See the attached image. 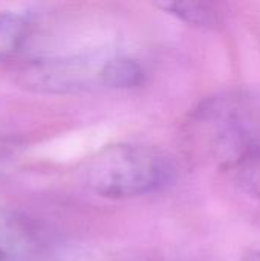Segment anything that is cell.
<instances>
[{
	"mask_svg": "<svg viewBox=\"0 0 260 261\" xmlns=\"http://www.w3.org/2000/svg\"><path fill=\"white\" fill-rule=\"evenodd\" d=\"M98 72H93L87 61L83 60H37L25 67L21 83L26 87L38 92L66 93L87 89L95 83H100Z\"/></svg>",
	"mask_w": 260,
	"mask_h": 261,
	"instance_id": "3957f363",
	"label": "cell"
},
{
	"mask_svg": "<svg viewBox=\"0 0 260 261\" xmlns=\"http://www.w3.org/2000/svg\"><path fill=\"white\" fill-rule=\"evenodd\" d=\"M100 84L110 89H136L147 80L144 66L130 57H112L101 63L98 72Z\"/></svg>",
	"mask_w": 260,
	"mask_h": 261,
	"instance_id": "5b68a950",
	"label": "cell"
},
{
	"mask_svg": "<svg viewBox=\"0 0 260 261\" xmlns=\"http://www.w3.org/2000/svg\"><path fill=\"white\" fill-rule=\"evenodd\" d=\"M29 21L14 11H0V61L11 60L21 52L28 35Z\"/></svg>",
	"mask_w": 260,
	"mask_h": 261,
	"instance_id": "52a82bcc",
	"label": "cell"
},
{
	"mask_svg": "<svg viewBox=\"0 0 260 261\" xmlns=\"http://www.w3.org/2000/svg\"><path fill=\"white\" fill-rule=\"evenodd\" d=\"M172 154L156 147L113 144L93 154L83 171L84 184L100 197L123 200L166 191L178 180Z\"/></svg>",
	"mask_w": 260,
	"mask_h": 261,
	"instance_id": "7a4b0ae2",
	"label": "cell"
},
{
	"mask_svg": "<svg viewBox=\"0 0 260 261\" xmlns=\"http://www.w3.org/2000/svg\"><path fill=\"white\" fill-rule=\"evenodd\" d=\"M195 158L233 171L260 154V90L236 87L202 99L184 127Z\"/></svg>",
	"mask_w": 260,
	"mask_h": 261,
	"instance_id": "6da1fadb",
	"label": "cell"
},
{
	"mask_svg": "<svg viewBox=\"0 0 260 261\" xmlns=\"http://www.w3.org/2000/svg\"><path fill=\"white\" fill-rule=\"evenodd\" d=\"M242 261H260V249L248 252V254L242 258Z\"/></svg>",
	"mask_w": 260,
	"mask_h": 261,
	"instance_id": "30bf717a",
	"label": "cell"
},
{
	"mask_svg": "<svg viewBox=\"0 0 260 261\" xmlns=\"http://www.w3.org/2000/svg\"><path fill=\"white\" fill-rule=\"evenodd\" d=\"M18 145L14 141L0 138V171L5 170L18 154Z\"/></svg>",
	"mask_w": 260,
	"mask_h": 261,
	"instance_id": "9c48e42d",
	"label": "cell"
},
{
	"mask_svg": "<svg viewBox=\"0 0 260 261\" xmlns=\"http://www.w3.org/2000/svg\"><path fill=\"white\" fill-rule=\"evenodd\" d=\"M41 240L32 223L0 206V261H38Z\"/></svg>",
	"mask_w": 260,
	"mask_h": 261,
	"instance_id": "277c9868",
	"label": "cell"
},
{
	"mask_svg": "<svg viewBox=\"0 0 260 261\" xmlns=\"http://www.w3.org/2000/svg\"><path fill=\"white\" fill-rule=\"evenodd\" d=\"M161 9H164L167 14L176 17L178 20L195 26V28H204V29H213L218 28L222 23V14L221 11L204 2H166L158 5Z\"/></svg>",
	"mask_w": 260,
	"mask_h": 261,
	"instance_id": "8992f818",
	"label": "cell"
},
{
	"mask_svg": "<svg viewBox=\"0 0 260 261\" xmlns=\"http://www.w3.org/2000/svg\"><path fill=\"white\" fill-rule=\"evenodd\" d=\"M231 174L242 191L260 199V154L239 165Z\"/></svg>",
	"mask_w": 260,
	"mask_h": 261,
	"instance_id": "ba28073f",
	"label": "cell"
}]
</instances>
